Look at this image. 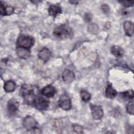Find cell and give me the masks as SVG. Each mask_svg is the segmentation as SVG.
Masks as SVG:
<instances>
[{
  "label": "cell",
  "mask_w": 134,
  "mask_h": 134,
  "mask_svg": "<svg viewBox=\"0 0 134 134\" xmlns=\"http://www.w3.org/2000/svg\"><path fill=\"white\" fill-rule=\"evenodd\" d=\"M124 7H129L133 5L134 1H119Z\"/></svg>",
  "instance_id": "cell-23"
},
{
  "label": "cell",
  "mask_w": 134,
  "mask_h": 134,
  "mask_svg": "<svg viewBox=\"0 0 134 134\" xmlns=\"http://www.w3.org/2000/svg\"><path fill=\"white\" fill-rule=\"evenodd\" d=\"M133 100H131L130 101L127 105L126 106V109H127V111L131 115H133V113H134V108H133Z\"/></svg>",
  "instance_id": "cell-22"
},
{
  "label": "cell",
  "mask_w": 134,
  "mask_h": 134,
  "mask_svg": "<svg viewBox=\"0 0 134 134\" xmlns=\"http://www.w3.org/2000/svg\"><path fill=\"white\" fill-rule=\"evenodd\" d=\"M87 30L91 34H97L99 31V27L96 24L92 23L88 25L87 27Z\"/></svg>",
  "instance_id": "cell-20"
},
{
  "label": "cell",
  "mask_w": 134,
  "mask_h": 134,
  "mask_svg": "<svg viewBox=\"0 0 134 134\" xmlns=\"http://www.w3.org/2000/svg\"><path fill=\"white\" fill-rule=\"evenodd\" d=\"M62 77L64 82L66 83H70L74 80L75 74L71 70L65 69L62 72Z\"/></svg>",
  "instance_id": "cell-8"
},
{
  "label": "cell",
  "mask_w": 134,
  "mask_h": 134,
  "mask_svg": "<svg viewBox=\"0 0 134 134\" xmlns=\"http://www.w3.org/2000/svg\"><path fill=\"white\" fill-rule=\"evenodd\" d=\"M17 55L20 58L26 59L28 58L30 55V51L29 49H26L20 47H17L16 49Z\"/></svg>",
  "instance_id": "cell-11"
},
{
  "label": "cell",
  "mask_w": 134,
  "mask_h": 134,
  "mask_svg": "<svg viewBox=\"0 0 134 134\" xmlns=\"http://www.w3.org/2000/svg\"><path fill=\"white\" fill-rule=\"evenodd\" d=\"M90 108L92 111V115L93 118L95 120L101 119L103 115L104 112L100 106L90 104Z\"/></svg>",
  "instance_id": "cell-6"
},
{
  "label": "cell",
  "mask_w": 134,
  "mask_h": 134,
  "mask_svg": "<svg viewBox=\"0 0 134 134\" xmlns=\"http://www.w3.org/2000/svg\"><path fill=\"white\" fill-rule=\"evenodd\" d=\"M23 125L27 130H29L37 127V123L32 117L28 116L23 120Z\"/></svg>",
  "instance_id": "cell-7"
},
{
  "label": "cell",
  "mask_w": 134,
  "mask_h": 134,
  "mask_svg": "<svg viewBox=\"0 0 134 134\" xmlns=\"http://www.w3.org/2000/svg\"><path fill=\"white\" fill-rule=\"evenodd\" d=\"M111 53L116 58H121L124 53V49L118 46H113L110 49Z\"/></svg>",
  "instance_id": "cell-14"
},
{
  "label": "cell",
  "mask_w": 134,
  "mask_h": 134,
  "mask_svg": "<svg viewBox=\"0 0 134 134\" xmlns=\"http://www.w3.org/2000/svg\"><path fill=\"white\" fill-rule=\"evenodd\" d=\"M101 9L104 14H108L110 10L109 6L106 4H103L101 6Z\"/></svg>",
  "instance_id": "cell-25"
},
{
  "label": "cell",
  "mask_w": 134,
  "mask_h": 134,
  "mask_svg": "<svg viewBox=\"0 0 134 134\" xmlns=\"http://www.w3.org/2000/svg\"><path fill=\"white\" fill-rule=\"evenodd\" d=\"M20 94L29 103H32L34 96V89L31 85L24 84L22 86L20 89Z\"/></svg>",
  "instance_id": "cell-3"
},
{
  "label": "cell",
  "mask_w": 134,
  "mask_h": 134,
  "mask_svg": "<svg viewBox=\"0 0 134 134\" xmlns=\"http://www.w3.org/2000/svg\"><path fill=\"white\" fill-rule=\"evenodd\" d=\"M16 87V83L13 81L8 80L4 83V90L7 93H11L15 90Z\"/></svg>",
  "instance_id": "cell-15"
},
{
  "label": "cell",
  "mask_w": 134,
  "mask_h": 134,
  "mask_svg": "<svg viewBox=\"0 0 134 134\" xmlns=\"http://www.w3.org/2000/svg\"><path fill=\"white\" fill-rule=\"evenodd\" d=\"M80 95H81L82 100L84 102H88L91 98V94L87 91L85 90H82L81 91Z\"/></svg>",
  "instance_id": "cell-19"
},
{
  "label": "cell",
  "mask_w": 134,
  "mask_h": 134,
  "mask_svg": "<svg viewBox=\"0 0 134 134\" xmlns=\"http://www.w3.org/2000/svg\"><path fill=\"white\" fill-rule=\"evenodd\" d=\"M70 3L72 4H76L78 3V1H69Z\"/></svg>",
  "instance_id": "cell-27"
},
{
  "label": "cell",
  "mask_w": 134,
  "mask_h": 134,
  "mask_svg": "<svg viewBox=\"0 0 134 134\" xmlns=\"http://www.w3.org/2000/svg\"><path fill=\"white\" fill-rule=\"evenodd\" d=\"M51 53L47 48H43L38 53V58L44 62H47L50 58Z\"/></svg>",
  "instance_id": "cell-12"
},
{
  "label": "cell",
  "mask_w": 134,
  "mask_h": 134,
  "mask_svg": "<svg viewBox=\"0 0 134 134\" xmlns=\"http://www.w3.org/2000/svg\"><path fill=\"white\" fill-rule=\"evenodd\" d=\"M19 103L16 99L14 98L10 99L7 104V110L8 113L12 115L15 114L19 107Z\"/></svg>",
  "instance_id": "cell-10"
},
{
  "label": "cell",
  "mask_w": 134,
  "mask_h": 134,
  "mask_svg": "<svg viewBox=\"0 0 134 134\" xmlns=\"http://www.w3.org/2000/svg\"><path fill=\"white\" fill-rule=\"evenodd\" d=\"M54 36L59 39H65L71 38L73 37L72 29L65 24L57 27L53 30Z\"/></svg>",
  "instance_id": "cell-1"
},
{
  "label": "cell",
  "mask_w": 134,
  "mask_h": 134,
  "mask_svg": "<svg viewBox=\"0 0 134 134\" xmlns=\"http://www.w3.org/2000/svg\"><path fill=\"white\" fill-rule=\"evenodd\" d=\"M117 95V91L113 87L111 84H108L105 90V96L109 98H113Z\"/></svg>",
  "instance_id": "cell-18"
},
{
  "label": "cell",
  "mask_w": 134,
  "mask_h": 134,
  "mask_svg": "<svg viewBox=\"0 0 134 134\" xmlns=\"http://www.w3.org/2000/svg\"><path fill=\"white\" fill-rule=\"evenodd\" d=\"M73 130L77 133H83V127L79 125H74L73 126Z\"/></svg>",
  "instance_id": "cell-24"
},
{
  "label": "cell",
  "mask_w": 134,
  "mask_h": 134,
  "mask_svg": "<svg viewBox=\"0 0 134 134\" xmlns=\"http://www.w3.org/2000/svg\"><path fill=\"white\" fill-rule=\"evenodd\" d=\"M41 92L42 95L47 97H52L55 94L56 90L54 86L49 84L44 86L42 89Z\"/></svg>",
  "instance_id": "cell-9"
},
{
  "label": "cell",
  "mask_w": 134,
  "mask_h": 134,
  "mask_svg": "<svg viewBox=\"0 0 134 134\" xmlns=\"http://www.w3.org/2000/svg\"><path fill=\"white\" fill-rule=\"evenodd\" d=\"M35 43V40L33 37L29 36H20L17 40V47H23L30 49Z\"/></svg>",
  "instance_id": "cell-2"
},
{
  "label": "cell",
  "mask_w": 134,
  "mask_h": 134,
  "mask_svg": "<svg viewBox=\"0 0 134 134\" xmlns=\"http://www.w3.org/2000/svg\"><path fill=\"white\" fill-rule=\"evenodd\" d=\"M32 104L37 109L39 110H46L48 107L49 102L43 97L38 95L34 97Z\"/></svg>",
  "instance_id": "cell-4"
},
{
  "label": "cell",
  "mask_w": 134,
  "mask_h": 134,
  "mask_svg": "<svg viewBox=\"0 0 134 134\" xmlns=\"http://www.w3.org/2000/svg\"><path fill=\"white\" fill-rule=\"evenodd\" d=\"M84 19L86 22H90L92 19V15L88 13H86L84 15Z\"/></svg>",
  "instance_id": "cell-26"
},
{
  "label": "cell",
  "mask_w": 134,
  "mask_h": 134,
  "mask_svg": "<svg viewBox=\"0 0 134 134\" xmlns=\"http://www.w3.org/2000/svg\"><path fill=\"white\" fill-rule=\"evenodd\" d=\"M124 29L126 35L129 37L132 36L133 34V24L129 20L126 21L124 24Z\"/></svg>",
  "instance_id": "cell-13"
},
{
  "label": "cell",
  "mask_w": 134,
  "mask_h": 134,
  "mask_svg": "<svg viewBox=\"0 0 134 134\" xmlns=\"http://www.w3.org/2000/svg\"><path fill=\"white\" fill-rule=\"evenodd\" d=\"M62 12L61 8L57 5H51L48 8L49 15L51 16L55 17L58 14H60Z\"/></svg>",
  "instance_id": "cell-16"
},
{
  "label": "cell",
  "mask_w": 134,
  "mask_h": 134,
  "mask_svg": "<svg viewBox=\"0 0 134 134\" xmlns=\"http://www.w3.org/2000/svg\"><path fill=\"white\" fill-rule=\"evenodd\" d=\"M14 12V9L10 6H5L1 2L0 6V14L2 16L9 15Z\"/></svg>",
  "instance_id": "cell-17"
},
{
  "label": "cell",
  "mask_w": 134,
  "mask_h": 134,
  "mask_svg": "<svg viewBox=\"0 0 134 134\" xmlns=\"http://www.w3.org/2000/svg\"><path fill=\"white\" fill-rule=\"evenodd\" d=\"M58 105L61 108L64 110H70L72 107L71 98L67 95H63L60 98Z\"/></svg>",
  "instance_id": "cell-5"
},
{
  "label": "cell",
  "mask_w": 134,
  "mask_h": 134,
  "mask_svg": "<svg viewBox=\"0 0 134 134\" xmlns=\"http://www.w3.org/2000/svg\"><path fill=\"white\" fill-rule=\"evenodd\" d=\"M122 96L126 99H133V91L132 90H130L129 91L124 92L121 93Z\"/></svg>",
  "instance_id": "cell-21"
}]
</instances>
